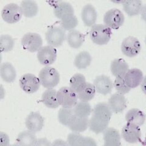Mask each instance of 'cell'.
<instances>
[{"instance_id":"6da1fadb","label":"cell","mask_w":146,"mask_h":146,"mask_svg":"<svg viewBox=\"0 0 146 146\" xmlns=\"http://www.w3.org/2000/svg\"><path fill=\"white\" fill-rule=\"evenodd\" d=\"M112 32L110 27L102 24H96L91 27L90 36L92 42L98 45L107 44L111 39Z\"/></svg>"},{"instance_id":"7a4b0ae2","label":"cell","mask_w":146,"mask_h":146,"mask_svg":"<svg viewBox=\"0 0 146 146\" xmlns=\"http://www.w3.org/2000/svg\"><path fill=\"white\" fill-rule=\"evenodd\" d=\"M38 78L44 88L51 89L56 86L60 82V74L55 68L46 66L39 72Z\"/></svg>"},{"instance_id":"3957f363","label":"cell","mask_w":146,"mask_h":146,"mask_svg":"<svg viewBox=\"0 0 146 146\" xmlns=\"http://www.w3.org/2000/svg\"><path fill=\"white\" fill-rule=\"evenodd\" d=\"M57 98L59 105L66 108L74 107L78 99L77 93L68 86H63L57 91Z\"/></svg>"},{"instance_id":"277c9868","label":"cell","mask_w":146,"mask_h":146,"mask_svg":"<svg viewBox=\"0 0 146 146\" xmlns=\"http://www.w3.org/2000/svg\"><path fill=\"white\" fill-rule=\"evenodd\" d=\"M125 21L123 13L118 9H112L105 13L104 22L105 25L113 29H118Z\"/></svg>"},{"instance_id":"5b68a950","label":"cell","mask_w":146,"mask_h":146,"mask_svg":"<svg viewBox=\"0 0 146 146\" xmlns=\"http://www.w3.org/2000/svg\"><path fill=\"white\" fill-rule=\"evenodd\" d=\"M22 15L21 7L15 3L7 4L3 7L1 12L3 19L9 24H14L19 21Z\"/></svg>"},{"instance_id":"8992f818","label":"cell","mask_w":146,"mask_h":146,"mask_svg":"<svg viewBox=\"0 0 146 146\" xmlns=\"http://www.w3.org/2000/svg\"><path fill=\"white\" fill-rule=\"evenodd\" d=\"M43 40L38 34L28 33L21 38V45L24 49L31 52H35L42 48Z\"/></svg>"},{"instance_id":"52a82bcc","label":"cell","mask_w":146,"mask_h":146,"mask_svg":"<svg viewBox=\"0 0 146 146\" xmlns=\"http://www.w3.org/2000/svg\"><path fill=\"white\" fill-rule=\"evenodd\" d=\"M65 31L62 27L53 26L50 27L46 33V40L49 46L59 47L65 40Z\"/></svg>"},{"instance_id":"ba28073f","label":"cell","mask_w":146,"mask_h":146,"mask_svg":"<svg viewBox=\"0 0 146 146\" xmlns=\"http://www.w3.org/2000/svg\"><path fill=\"white\" fill-rule=\"evenodd\" d=\"M121 50L125 56L134 57L141 52V43L136 37L129 36L123 40L121 44Z\"/></svg>"},{"instance_id":"9c48e42d","label":"cell","mask_w":146,"mask_h":146,"mask_svg":"<svg viewBox=\"0 0 146 146\" xmlns=\"http://www.w3.org/2000/svg\"><path fill=\"white\" fill-rule=\"evenodd\" d=\"M19 83L21 88L28 94L36 92L41 84L39 78L33 74H26L21 76Z\"/></svg>"},{"instance_id":"30bf717a","label":"cell","mask_w":146,"mask_h":146,"mask_svg":"<svg viewBox=\"0 0 146 146\" xmlns=\"http://www.w3.org/2000/svg\"><path fill=\"white\" fill-rule=\"evenodd\" d=\"M122 137L129 143L133 144L139 142L141 138L139 126L127 122L122 128Z\"/></svg>"},{"instance_id":"8fae6325","label":"cell","mask_w":146,"mask_h":146,"mask_svg":"<svg viewBox=\"0 0 146 146\" xmlns=\"http://www.w3.org/2000/svg\"><path fill=\"white\" fill-rule=\"evenodd\" d=\"M36 56L40 63L49 66L56 60L57 50L51 46H45L38 50Z\"/></svg>"},{"instance_id":"7c38bea8","label":"cell","mask_w":146,"mask_h":146,"mask_svg":"<svg viewBox=\"0 0 146 146\" xmlns=\"http://www.w3.org/2000/svg\"><path fill=\"white\" fill-rule=\"evenodd\" d=\"M25 125L29 130L36 133L42 130L44 126V118L38 112H31L27 115Z\"/></svg>"},{"instance_id":"4fadbf2b","label":"cell","mask_w":146,"mask_h":146,"mask_svg":"<svg viewBox=\"0 0 146 146\" xmlns=\"http://www.w3.org/2000/svg\"><path fill=\"white\" fill-rule=\"evenodd\" d=\"M93 85L98 93L105 96L110 93L113 88V82L111 79L104 75L96 77Z\"/></svg>"},{"instance_id":"5bb4252c","label":"cell","mask_w":146,"mask_h":146,"mask_svg":"<svg viewBox=\"0 0 146 146\" xmlns=\"http://www.w3.org/2000/svg\"><path fill=\"white\" fill-rule=\"evenodd\" d=\"M66 142L71 146H96V143L94 139L89 137H84L79 133L72 132L68 135Z\"/></svg>"},{"instance_id":"9a60e30c","label":"cell","mask_w":146,"mask_h":146,"mask_svg":"<svg viewBox=\"0 0 146 146\" xmlns=\"http://www.w3.org/2000/svg\"><path fill=\"white\" fill-rule=\"evenodd\" d=\"M108 105L114 113L122 112L127 107V100L123 94L115 93L111 95L108 99Z\"/></svg>"},{"instance_id":"2e32d148","label":"cell","mask_w":146,"mask_h":146,"mask_svg":"<svg viewBox=\"0 0 146 146\" xmlns=\"http://www.w3.org/2000/svg\"><path fill=\"white\" fill-rule=\"evenodd\" d=\"M127 86L131 88H135L142 83L143 73L139 69L133 68L129 70L124 77Z\"/></svg>"},{"instance_id":"e0dca14e","label":"cell","mask_w":146,"mask_h":146,"mask_svg":"<svg viewBox=\"0 0 146 146\" xmlns=\"http://www.w3.org/2000/svg\"><path fill=\"white\" fill-rule=\"evenodd\" d=\"M82 20L87 27H92L96 21L98 13L94 7L91 4H87L83 7L81 12Z\"/></svg>"},{"instance_id":"ac0fdd59","label":"cell","mask_w":146,"mask_h":146,"mask_svg":"<svg viewBox=\"0 0 146 146\" xmlns=\"http://www.w3.org/2000/svg\"><path fill=\"white\" fill-rule=\"evenodd\" d=\"M121 138L119 132L114 128H107L104 131L105 146H119L121 145Z\"/></svg>"},{"instance_id":"d6986e66","label":"cell","mask_w":146,"mask_h":146,"mask_svg":"<svg viewBox=\"0 0 146 146\" xmlns=\"http://www.w3.org/2000/svg\"><path fill=\"white\" fill-rule=\"evenodd\" d=\"M129 65L122 58H117L111 62L110 65V70L112 74L116 78L124 77L129 70Z\"/></svg>"},{"instance_id":"ffe728a7","label":"cell","mask_w":146,"mask_h":146,"mask_svg":"<svg viewBox=\"0 0 146 146\" xmlns=\"http://www.w3.org/2000/svg\"><path fill=\"white\" fill-rule=\"evenodd\" d=\"M88 117H80L74 115L68 124V127L72 132L81 133L88 129Z\"/></svg>"},{"instance_id":"44dd1931","label":"cell","mask_w":146,"mask_h":146,"mask_svg":"<svg viewBox=\"0 0 146 146\" xmlns=\"http://www.w3.org/2000/svg\"><path fill=\"white\" fill-rule=\"evenodd\" d=\"M109 122L105 119L93 115L89 120L88 127L91 131L96 134H99L102 133L108 128Z\"/></svg>"},{"instance_id":"7402d4cb","label":"cell","mask_w":146,"mask_h":146,"mask_svg":"<svg viewBox=\"0 0 146 146\" xmlns=\"http://www.w3.org/2000/svg\"><path fill=\"white\" fill-rule=\"evenodd\" d=\"M123 9L130 17L139 15L143 9V2L140 0H129L123 2Z\"/></svg>"},{"instance_id":"603a6c76","label":"cell","mask_w":146,"mask_h":146,"mask_svg":"<svg viewBox=\"0 0 146 146\" xmlns=\"http://www.w3.org/2000/svg\"><path fill=\"white\" fill-rule=\"evenodd\" d=\"M125 120L129 123L141 126L144 124L145 115L144 113L140 110L132 108L127 112L125 115Z\"/></svg>"},{"instance_id":"cb8c5ba5","label":"cell","mask_w":146,"mask_h":146,"mask_svg":"<svg viewBox=\"0 0 146 146\" xmlns=\"http://www.w3.org/2000/svg\"><path fill=\"white\" fill-rule=\"evenodd\" d=\"M0 74L2 79L7 83H12L15 81L17 77L15 68L9 62H4L1 64Z\"/></svg>"},{"instance_id":"d4e9b609","label":"cell","mask_w":146,"mask_h":146,"mask_svg":"<svg viewBox=\"0 0 146 146\" xmlns=\"http://www.w3.org/2000/svg\"><path fill=\"white\" fill-rule=\"evenodd\" d=\"M57 93L56 90L51 88L46 90L42 94V102L48 108H57L60 106L57 98Z\"/></svg>"},{"instance_id":"484cf974","label":"cell","mask_w":146,"mask_h":146,"mask_svg":"<svg viewBox=\"0 0 146 146\" xmlns=\"http://www.w3.org/2000/svg\"><path fill=\"white\" fill-rule=\"evenodd\" d=\"M36 140L37 139L34 132L28 130L18 134L16 139V143L18 145L33 146L35 145Z\"/></svg>"},{"instance_id":"4316f807","label":"cell","mask_w":146,"mask_h":146,"mask_svg":"<svg viewBox=\"0 0 146 146\" xmlns=\"http://www.w3.org/2000/svg\"><path fill=\"white\" fill-rule=\"evenodd\" d=\"M66 41L71 48H79L85 42V35L78 31L72 30L67 34Z\"/></svg>"},{"instance_id":"83f0119b","label":"cell","mask_w":146,"mask_h":146,"mask_svg":"<svg viewBox=\"0 0 146 146\" xmlns=\"http://www.w3.org/2000/svg\"><path fill=\"white\" fill-rule=\"evenodd\" d=\"M54 13L57 18L61 20L67 15L74 14V11L70 3L62 1L56 4L54 8Z\"/></svg>"},{"instance_id":"f1b7e54d","label":"cell","mask_w":146,"mask_h":146,"mask_svg":"<svg viewBox=\"0 0 146 146\" xmlns=\"http://www.w3.org/2000/svg\"><path fill=\"white\" fill-rule=\"evenodd\" d=\"M20 7L23 15L27 18L35 17L37 14L38 7L37 4L34 1H23L21 3Z\"/></svg>"},{"instance_id":"f546056e","label":"cell","mask_w":146,"mask_h":146,"mask_svg":"<svg viewBox=\"0 0 146 146\" xmlns=\"http://www.w3.org/2000/svg\"><path fill=\"white\" fill-rule=\"evenodd\" d=\"M93 116L102 117L105 119L110 121L112 116V111L108 104L100 102L96 105L93 110Z\"/></svg>"},{"instance_id":"4dcf8cb0","label":"cell","mask_w":146,"mask_h":146,"mask_svg":"<svg viewBox=\"0 0 146 146\" xmlns=\"http://www.w3.org/2000/svg\"><path fill=\"white\" fill-rule=\"evenodd\" d=\"M92 58L86 51H82L77 55L74 60V65L79 70L86 69L90 65Z\"/></svg>"},{"instance_id":"1f68e13d","label":"cell","mask_w":146,"mask_h":146,"mask_svg":"<svg viewBox=\"0 0 146 146\" xmlns=\"http://www.w3.org/2000/svg\"><path fill=\"white\" fill-rule=\"evenodd\" d=\"M87 82L83 74L77 73L73 76L70 81V88L74 90L76 93H78L84 90Z\"/></svg>"},{"instance_id":"d6a6232c","label":"cell","mask_w":146,"mask_h":146,"mask_svg":"<svg viewBox=\"0 0 146 146\" xmlns=\"http://www.w3.org/2000/svg\"><path fill=\"white\" fill-rule=\"evenodd\" d=\"M75 115L80 117H88L93 110L88 102L80 101L77 102L74 107Z\"/></svg>"},{"instance_id":"836d02e7","label":"cell","mask_w":146,"mask_h":146,"mask_svg":"<svg viewBox=\"0 0 146 146\" xmlns=\"http://www.w3.org/2000/svg\"><path fill=\"white\" fill-rule=\"evenodd\" d=\"M75 115L73 108L62 107L58 113V119L60 124L68 127L72 118Z\"/></svg>"},{"instance_id":"e575fe53","label":"cell","mask_w":146,"mask_h":146,"mask_svg":"<svg viewBox=\"0 0 146 146\" xmlns=\"http://www.w3.org/2000/svg\"><path fill=\"white\" fill-rule=\"evenodd\" d=\"M96 91L94 85L87 82L84 90H82L80 92L77 93V98L81 101L88 102L94 98Z\"/></svg>"},{"instance_id":"d590c367","label":"cell","mask_w":146,"mask_h":146,"mask_svg":"<svg viewBox=\"0 0 146 146\" xmlns=\"http://www.w3.org/2000/svg\"><path fill=\"white\" fill-rule=\"evenodd\" d=\"M78 23L79 21L77 17L74 14H70L62 18L60 25L62 28L65 31H72L77 26Z\"/></svg>"},{"instance_id":"8d00e7d4","label":"cell","mask_w":146,"mask_h":146,"mask_svg":"<svg viewBox=\"0 0 146 146\" xmlns=\"http://www.w3.org/2000/svg\"><path fill=\"white\" fill-rule=\"evenodd\" d=\"M15 44V40L11 35H2L0 36V48L2 52H7L12 51Z\"/></svg>"},{"instance_id":"74e56055","label":"cell","mask_w":146,"mask_h":146,"mask_svg":"<svg viewBox=\"0 0 146 146\" xmlns=\"http://www.w3.org/2000/svg\"><path fill=\"white\" fill-rule=\"evenodd\" d=\"M113 86L115 88L118 93L123 95L129 93L131 90V88L126 84L124 77L116 78L113 83Z\"/></svg>"},{"instance_id":"f35d334b","label":"cell","mask_w":146,"mask_h":146,"mask_svg":"<svg viewBox=\"0 0 146 146\" xmlns=\"http://www.w3.org/2000/svg\"><path fill=\"white\" fill-rule=\"evenodd\" d=\"M35 145H52L46 138H40L36 140Z\"/></svg>"},{"instance_id":"ab89813d","label":"cell","mask_w":146,"mask_h":146,"mask_svg":"<svg viewBox=\"0 0 146 146\" xmlns=\"http://www.w3.org/2000/svg\"><path fill=\"white\" fill-rule=\"evenodd\" d=\"M9 138L7 135L1 132V145H8Z\"/></svg>"},{"instance_id":"60d3db41","label":"cell","mask_w":146,"mask_h":146,"mask_svg":"<svg viewBox=\"0 0 146 146\" xmlns=\"http://www.w3.org/2000/svg\"><path fill=\"white\" fill-rule=\"evenodd\" d=\"M52 145H68L67 142L62 139H56L54 141Z\"/></svg>"}]
</instances>
